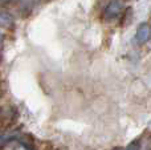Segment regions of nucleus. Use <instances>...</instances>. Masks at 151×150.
<instances>
[{
	"label": "nucleus",
	"instance_id": "nucleus-1",
	"mask_svg": "<svg viewBox=\"0 0 151 150\" xmlns=\"http://www.w3.org/2000/svg\"><path fill=\"white\" fill-rule=\"evenodd\" d=\"M149 36H150V29L149 27L146 25V24H143V25L139 27V29L137 31V41L139 43V44H143V43H146L147 40H149Z\"/></svg>",
	"mask_w": 151,
	"mask_h": 150
},
{
	"label": "nucleus",
	"instance_id": "nucleus-2",
	"mask_svg": "<svg viewBox=\"0 0 151 150\" xmlns=\"http://www.w3.org/2000/svg\"><path fill=\"white\" fill-rule=\"evenodd\" d=\"M119 9H121L119 1L115 0L114 3H111V4L109 5V8H107V11H106V15H111V13H114V16H115L118 12H119Z\"/></svg>",
	"mask_w": 151,
	"mask_h": 150
},
{
	"label": "nucleus",
	"instance_id": "nucleus-3",
	"mask_svg": "<svg viewBox=\"0 0 151 150\" xmlns=\"http://www.w3.org/2000/svg\"><path fill=\"white\" fill-rule=\"evenodd\" d=\"M139 149H141V142H139V140L133 141V142L126 148V150H139Z\"/></svg>",
	"mask_w": 151,
	"mask_h": 150
},
{
	"label": "nucleus",
	"instance_id": "nucleus-4",
	"mask_svg": "<svg viewBox=\"0 0 151 150\" xmlns=\"http://www.w3.org/2000/svg\"><path fill=\"white\" fill-rule=\"evenodd\" d=\"M114 150H123V149H114Z\"/></svg>",
	"mask_w": 151,
	"mask_h": 150
}]
</instances>
